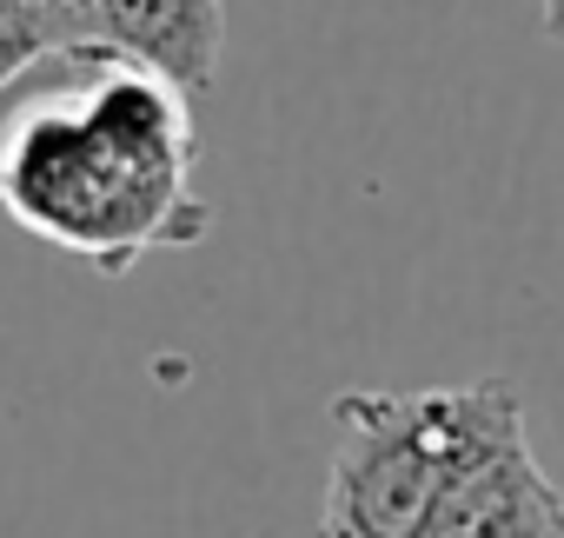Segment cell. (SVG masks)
Listing matches in <instances>:
<instances>
[{
  "mask_svg": "<svg viewBox=\"0 0 564 538\" xmlns=\"http://www.w3.org/2000/svg\"><path fill=\"white\" fill-rule=\"evenodd\" d=\"M80 61V80L34 94L0 127V213L28 239L120 280L147 252L213 233L193 94L120 54Z\"/></svg>",
  "mask_w": 564,
  "mask_h": 538,
  "instance_id": "6da1fadb",
  "label": "cell"
},
{
  "mask_svg": "<svg viewBox=\"0 0 564 538\" xmlns=\"http://www.w3.org/2000/svg\"><path fill=\"white\" fill-rule=\"evenodd\" d=\"M333 465L319 538H425L445 492L505 439L531 432L511 379L386 392L352 386L333 399Z\"/></svg>",
  "mask_w": 564,
  "mask_h": 538,
  "instance_id": "7a4b0ae2",
  "label": "cell"
},
{
  "mask_svg": "<svg viewBox=\"0 0 564 538\" xmlns=\"http://www.w3.org/2000/svg\"><path fill=\"white\" fill-rule=\"evenodd\" d=\"M425 538H564V492L538 465L531 432L491 445L438 505Z\"/></svg>",
  "mask_w": 564,
  "mask_h": 538,
  "instance_id": "3957f363",
  "label": "cell"
},
{
  "mask_svg": "<svg viewBox=\"0 0 564 538\" xmlns=\"http://www.w3.org/2000/svg\"><path fill=\"white\" fill-rule=\"evenodd\" d=\"M100 54L140 61L160 80L206 94L226 54V0H100Z\"/></svg>",
  "mask_w": 564,
  "mask_h": 538,
  "instance_id": "277c9868",
  "label": "cell"
},
{
  "mask_svg": "<svg viewBox=\"0 0 564 538\" xmlns=\"http://www.w3.org/2000/svg\"><path fill=\"white\" fill-rule=\"evenodd\" d=\"M47 61H61V54L41 34V21L21 8V0H0V94H8L14 80H28L34 67H47Z\"/></svg>",
  "mask_w": 564,
  "mask_h": 538,
  "instance_id": "5b68a950",
  "label": "cell"
},
{
  "mask_svg": "<svg viewBox=\"0 0 564 538\" xmlns=\"http://www.w3.org/2000/svg\"><path fill=\"white\" fill-rule=\"evenodd\" d=\"M21 8L41 21V34L54 41V54H61V61H80V54H94V34H87L80 0H21Z\"/></svg>",
  "mask_w": 564,
  "mask_h": 538,
  "instance_id": "8992f818",
  "label": "cell"
},
{
  "mask_svg": "<svg viewBox=\"0 0 564 538\" xmlns=\"http://www.w3.org/2000/svg\"><path fill=\"white\" fill-rule=\"evenodd\" d=\"M538 14H544V21H557V14H564V0H538Z\"/></svg>",
  "mask_w": 564,
  "mask_h": 538,
  "instance_id": "52a82bcc",
  "label": "cell"
},
{
  "mask_svg": "<svg viewBox=\"0 0 564 538\" xmlns=\"http://www.w3.org/2000/svg\"><path fill=\"white\" fill-rule=\"evenodd\" d=\"M544 34H551V41H564V14H557V21H544Z\"/></svg>",
  "mask_w": 564,
  "mask_h": 538,
  "instance_id": "ba28073f",
  "label": "cell"
}]
</instances>
